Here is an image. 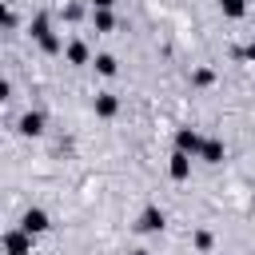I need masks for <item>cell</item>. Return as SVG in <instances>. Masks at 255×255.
I'll list each match as a JSON object with an SVG mask.
<instances>
[{
    "label": "cell",
    "mask_w": 255,
    "mask_h": 255,
    "mask_svg": "<svg viewBox=\"0 0 255 255\" xmlns=\"http://www.w3.org/2000/svg\"><path fill=\"white\" fill-rule=\"evenodd\" d=\"M40 228H44V215L40 211H28L24 215V231H40Z\"/></svg>",
    "instance_id": "cell-1"
},
{
    "label": "cell",
    "mask_w": 255,
    "mask_h": 255,
    "mask_svg": "<svg viewBox=\"0 0 255 255\" xmlns=\"http://www.w3.org/2000/svg\"><path fill=\"white\" fill-rule=\"evenodd\" d=\"M24 132H40V116H28L24 120Z\"/></svg>",
    "instance_id": "cell-2"
},
{
    "label": "cell",
    "mask_w": 255,
    "mask_h": 255,
    "mask_svg": "<svg viewBox=\"0 0 255 255\" xmlns=\"http://www.w3.org/2000/svg\"><path fill=\"white\" fill-rule=\"evenodd\" d=\"M8 247H12V255H20V251H24V239H20V235H12V239H8Z\"/></svg>",
    "instance_id": "cell-3"
}]
</instances>
